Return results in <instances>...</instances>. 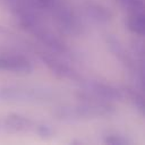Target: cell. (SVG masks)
<instances>
[{"mask_svg":"<svg viewBox=\"0 0 145 145\" xmlns=\"http://www.w3.org/2000/svg\"><path fill=\"white\" fill-rule=\"evenodd\" d=\"M83 89L108 102L120 101L125 97L123 93L117 87H114L113 85H110L104 82H99V80H88L83 83Z\"/></svg>","mask_w":145,"mask_h":145,"instance_id":"cell-4","label":"cell"},{"mask_svg":"<svg viewBox=\"0 0 145 145\" xmlns=\"http://www.w3.org/2000/svg\"><path fill=\"white\" fill-rule=\"evenodd\" d=\"M1 128H2V120L0 119V129H1Z\"/></svg>","mask_w":145,"mask_h":145,"instance_id":"cell-17","label":"cell"},{"mask_svg":"<svg viewBox=\"0 0 145 145\" xmlns=\"http://www.w3.org/2000/svg\"><path fill=\"white\" fill-rule=\"evenodd\" d=\"M127 92H128V94H129V97H130L131 102H133L134 105L136 106V109H137L140 113H143V112H144V99H143L142 94L138 93V92L135 91V89H128Z\"/></svg>","mask_w":145,"mask_h":145,"instance_id":"cell-14","label":"cell"},{"mask_svg":"<svg viewBox=\"0 0 145 145\" xmlns=\"http://www.w3.org/2000/svg\"><path fill=\"white\" fill-rule=\"evenodd\" d=\"M106 43H108V46H109L110 51L120 60L121 63H123L125 66H127L129 69H134L135 68V63H134L133 58L130 57V54L127 52V50L120 43L119 40H117L112 35H109L106 37Z\"/></svg>","mask_w":145,"mask_h":145,"instance_id":"cell-8","label":"cell"},{"mask_svg":"<svg viewBox=\"0 0 145 145\" xmlns=\"http://www.w3.org/2000/svg\"><path fill=\"white\" fill-rule=\"evenodd\" d=\"M77 96L82 103L60 106L56 109L53 114L62 121H80L111 116L114 112V106L111 102L100 100L85 89L79 91Z\"/></svg>","mask_w":145,"mask_h":145,"instance_id":"cell-1","label":"cell"},{"mask_svg":"<svg viewBox=\"0 0 145 145\" xmlns=\"http://www.w3.org/2000/svg\"><path fill=\"white\" fill-rule=\"evenodd\" d=\"M85 15L91 20L100 24L108 23L112 18V14L111 11H109L108 8L94 2H89L85 6Z\"/></svg>","mask_w":145,"mask_h":145,"instance_id":"cell-9","label":"cell"},{"mask_svg":"<svg viewBox=\"0 0 145 145\" xmlns=\"http://www.w3.org/2000/svg\"><path fill=\"white\" fill-rule=\"evenodd\" d=\"M36 122H34L28 117H25L23 114L18 113H9L3 120H2V128L5 131L9 134H16V133H26V131H33Z\"/></svg>","mask_w":145,"mask_h":145,"instance_id":"cell-7","label":"cell"},{"mask_svg":"<svg viewBox=\"0 0 145 145\" xmlns=\"http://www.w3.org/2000/svg\"><path fill=\"white\" fill-rule=\"evenodd\" d=\"M103 142L105 144H112V145H127L130 143L128 138L119 134H108L103 137Z\"/></svg>","mask_w":145,"mask_h":145,"instance_id":"cell-13","label":"cell"},{"mask_svg":"<svg viewBox=\"0 0 145 145\" xmlns=\"http://www.w3.org/2000/svg\"><path fill=\"white\" fill-rule=\"evenodd\" d=\"M116 1L128 12L144 11V1L143 0H116Z\"/></svg>","mask_w":145,"mask_h":145,"instance_id":"cell-12","label":"cell"},{"mask_svg":"<svg viewBox=\"0 0 145 145\" xmlns=\"http://www.w3.org/2000/svg\"><path fill=\"white\" fill-rule=\"evenodd\" d=\"M53 93L44 87L3 85L0 86V102L3 103H46Z\"/></svg>","mask_w":145,"mask_h":145,"instance_id":"cell-2","label":"cell"},{"mask_svg":"<svg viewBox=\"0 0 145 145\" xmlns=\"http://www.w3.org/2000/svg\"><path fill=\"white\" fill-rule=\"evenodd\" d=\"M50 14L52 15L53 19L56 20V23L58 24V26L61 28L62 32L69 35H79L82 33L83 24L79 17L66 3L59 1Z\"/></svg>","mask_w":145,"mask_h":145,"instance_id":"cell-3","label":"cell"},{"mask_svg":"<svg viewBox=\"0 0 145 145\" xmlns=\"http://www.w3.org/2000/svg\"><path fill=\"white\" fill-rule=\"evenodd\" d=\"M14 1L24 3L27 7L37 11L39 14H50L60 0H10L9 3Z\"/></svg>","mask_w":145,"mask_h":145,"instance_id":"cell-11","label":"cell"},{"mask_svg":"<svg viewBox=\"0 0 145 145\" xmlns=\"http://www.w3.org/2000/svg\"><path fill=\"white\" fill-rule=\"evenodd\" d=\"M126 26L127 28L139 36H143L145 34V16L144 11H135L129 12L128 18L126 19Z\"/></svg>","mask_w":145,"mask_h":145,"instance_id":"cell-10","label":"cell"},{"mask_svg":"<svg viewBox=\"0 0 145 145\" xmlns=\"http://www.w3.org/2000/svg\"><path fill=\"white\" fill-rule=\"evenodd\" d=\"M33 133L39 135L41 138H51L53 136V130L50 126L45 123H36L34 127Z\"/></svg>","mask_w":145,"mask_h":145,"instance_id":"cell-15","label":"cell"},{"mask_svg":"<svg viewBox=\"0 0 145 145\" xmlns=\"http://www.w3.org/2000/svg\"><path fill=\"white\" fill-rule=\"evenodd\" d=\"M32 62L20 54H0V71L28 75L33 71Z\"/></svg>","mask_w":145,"mask_h":145,"instance_id":"cell-6","label":"cell"},{"mask_svg":"<svg viewBox=\"0 0 145 145\" xmlns=\"http://www.w3.org/2000/svg\"><path fill=\"white\" fill-rule=\"evenodd\" d=\"M40 58H41L42 62L56 76H58L60 78L70 79V80H80L79 74L72 67H70L68 63L61 61L58 57H54L53 54H50V53L42 52V53H40Z\"/></svg>","mask_w":145,"mask_h":145,"instance_id":"cell-5","label":"cell"},{"mask_svg":"<svg viewBox=\"0 0 145 145\" xmlns=\"http://www.w3.org/2000/svg\"><path fill=\"white\" fill-rule=\"evenodd\" d=\"M3 32H6V29H5V27H3V26H1V25H0V33H3Z\"/></svg>","mask_w":145,"mask_h":145,"instance_id":"cell-16","label":"cell"}]
</instances>
